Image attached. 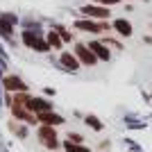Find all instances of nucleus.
Returning <instances> with one entry per match:
<instances>
[{
	"label": "nucleus",
	"instance_id": "f257e3e1",
	"mask_svg": "<svg viewBox=\"0 0 152 152\" xmlns=\"http://www.w3.org/2000/svg\"><path fill=\"white\" fill-rule=\"evenodd\" d=\"M73 27L80 32H86V34H104V32L111 30V23L109 20H95V18H77L73 23Z\"/></svg>",
	"mask_w": 152,
	"mask_h": 152
},
{
	"label": "nucleus",
	"instance_id": "f03ea898",
	"mask_svg": "<svg viewBox=\"0 0 152 152\" xmlns=\"http://www.w3.org/2000/svg\"><path fill=\"white\" fill-rule=\"evenodd\" d=\"M37 139L45 150H52V152H57L59 145H61L59 136H57V127H52V125H39L37 127Z\"/></svg>",
	"mask_w": 152,
	"mask_h": 152
},
{
	"label": "nucleus",
	"instance_id": "7ed1b4c3",
	"mask_svg": "<svg viewBox=\"0 0 152 152\" xmlns=\"http://www.w3.org/2000/svg\"><path fill=\"white\" fill-rule=\"evenodd\" d=\"M80 12L86 18H95V20H109L111 18V9L104 5H98V2H86V5L80 7Z\"/></svg>",
	"mask_w": 152,
	"mask_h": 152
},
{
	"label": "nucleus",
	"instance_id": "20e7f679",
	"mask_svg": "<svg viewBox=\"0 0 152 152\" xmlns=\"http://www.w3.org/2000/svg\"><path fill=\"white\" fill-rule=\"evenodd\" d=\"M12 109V118L18 123H25V125H37V114H32L25 104H18V102H12L9 104Z\"/></svg>",
	"mask_w": 152,
	"mask_h": 152
},
{
	"label": "nucleus",
	"instance_id": "39448f33",
	"mask_svg": "<svg viewBox=\"0 0 152 152\" xmlns=\"http://www.w3.org/2000/svg\"><path fill=\"white\" fill-rule=\"evenodd\" d=\"M73 55L77 57V61L82 64V66H89V68H91V66H95V64H98V57L91 52V48H89L86 43H80V41H77Z\"/></svg>",
	"mask_w": 152,
	"mask_h": 152
},
{
	"label": "nucleus",
	"instance_id": "423d86ee",
	"mask_svg": "<svg viewBox=\"0 0 152 152\" xmlns=\"http://www.w3.org/2000/svg\"><path fill=\"white\" fill-rule=\"evenodd\" d=\"M86 45H89L91 52L98 57V61H109V59H111V48H109L102 39H91Z\"/></svg>",
	"mask_w": 152,
	"mask_h": 152
},
{
	"label": "nucleus",
	"instance_id": "0eeeda50",
	"mask_svg": "<svg viewBox=\"0 0 152 152\" xmlns=\"http://www.w3.org/2000/svg\"><path fill=\"white\" fill-rule=\"evenodd\" d=\"M2 89L7 93H18V91H30L27 89V84L20 80L18 75H5L2 77Z\"/></svg>",
	"mask_w": 152,
	"mask_h": 152
},
{
	"label": "nucleus",
	"instance_id": "6e6552de",
	"mask_svg": "<svg viewBox=\"0 0 152 152\" xmlns=\"http://www.w3.org/2000/svg\"><path fill=\"white\" fill-rule=\"evenodd\" d=\"M25 107L30 109L32 114H43V111H50L52 109V102L48 100V98H34V95H30V100L25 102Z\"/></svg>",
	"mask_w": 152,
	"mask_h": 152
},
{
	"label": "nucleus",
	"instance_id": "1a4fd4ad",
	"mask_svg": "<svg viewBox=\"0 0 152 152\" xmlns=\"http://www.w3.org/2000/svg\"><path fill=\"white\" fill-rule=\"evenodd\" d=\"M59 66H61V68L66 70V73H77L82 64L77 61V57L73 55V52H68V50H61V55H59Z\"/></svg>",
	"mask_w": 152,
	"mask_h": 152
},
{
	"label": "nucleus",
	"instance_id": "9d476101",
	"mask_svg": "<svg viewBox=\"0 0 152 152\" xmlns=\"http://www.w3.org/2000/svg\"><path fill=\"white\" fill-rule=\"evenodd\" d=\"M37 123L39 125H52V127H59L66 123V118L64 116H59L55 109H50V111H43V114H37Z\"/></svg>",
	"mask_w": 152,
	"mask_h": 152
},
{
	"label": "nucleus",
	"instance_id": "9b49d317",
	"mask_svg": "<svg viewBox=\"0 0 152 152\" xmlns=\"http://www.w3.org/2000/svg\"><path fill=\"white\" fill-rule=\"evenodd\" d=\"M111 30H114L121 39H129L134 34V27H132V23L127 18H114L111 20Z\"/></svg>",
	"mask_w": 152,
	"mask_h": 152
},
{
	"label": "nucleus",
	"instance_id": "f8f14e48",
	"mask_svg": "<svg viewBox=\"0 0 152 152\" xmlns=\"http://www.w3.org/2000/svg\"><path fill=\"white\" fill-rule=\"evenodd\" d=\"M45 43L50 45V48H55V50H61L64 41H61V37H59V32H57V30H50L48 34H45Z\"/></svg>",
	"mask_w": 152,
	"mask_h": 152
},
{
	"label": "nucleus",
	"instance_id": "ddd939ff",
	"mask_svg": "<svg viewBox=\"0 0 152 152\" xmlns=\"http://www.w3.org/2000/svg\"><path fill=\"white\" fill-rule=\"evenodd\" d=\"M0 34L5 39H12L14 37V23L9 18H5L2 14H0Z\"/></svg>",
	"mask_w": 152,
	"mask_h": 152
},
{
	"label": "nucleus",
	"instance_id": "4468645a",
	"mask_svg": "<svg viewBox=\"0 0 152 152\" xmlns=\"http://www.w3.org/2000/svg\"><path fill=\"white\" fill-rule=\"evenodd\" d=\"M61 148H64V152H91V148H86L84 143H73L68 139L61 143Z\"/></svg>",
	"mask_w": 152,
	"mask_h": 152
},
{
	"label": "nucleus",
	"instance_id": "2eb2a0df",
	"mask_svg": "<svg viewBox=\"0 0 152 152\" xmlns=\"http://www.w3.org/2000/svg\"><path fill=\"white\" fill-rule=\"evenodd\" d=\"M9 129H12L18 139H27V127H25V123H18V121H12L9 123Z\"/></svg>",
	"mask_w": 152,
	"mask_h": 152
},
{
	"label": "nucleus",
	"instance_id": "dca6fc26",
	"mask_svg": "<svg viewBox=\"0 0 152 152\" xmlns=\"http://www.w3.org/2000/svg\"><path fill=\"white\" fill-rule=\"evenodd\" d=\"M84 123H86V125H89L93 132H102V129H104V123H102L98 116H91V114L84 116Z\"/></svg>",
	"mask_w": 152,
	"mask_h": 152
},
{
	"label": "nucleus",
	"instance_id": "f3484780",
	"mask_svg": "<svg viewBox=\"0 0 152 152\" xmlns=\"http://www.w3.org/2000/svg\"><path fill=\"white\" fill-rule=\"evenodd\" d=\"M102 41H104V43H107L109 48H116V50H123V43H121V41H116V39H111V37H104Z\"/></svg>",
	"mask_w": 152,
	"mask_h": 152
},
{
	"label": "nucleus",
	"instance_id": "a211bd4d",
	"mask_svg": "<svg viewBox=\"0 0 152 152\" xmlns=\"http://www.w3.org/2000/svg\"><path fill=\"white\" fill-rule=\"evenodd\" d=\"M68 141H73V143H84V136L77 132H68V136H66Z\"/></svg>",
	"mask_w": 152,
	"mask_h": 152
},
{
	"label": "nucleus",
	"instance_id": "6ab92c4d",
	"mask_svg": "<svg viewBox=\"0 0 152 152\" xmlns=\"http://www.w3.org/2000/svg\"><path fill=\"white\" fill-rule=\"evenodd\" d=\"M91 2H98V5H104V7H114V5H118L121 0H91Z\"/></svg>",
	"mask_w": 152,
	"mask_h": 152
},
{
	"label": "nucleus",
	"instance_id": "aec40b11",
	"mask_svg": "<svg viewBox=\"0 0 152 152\" xmlns=\"http://www.w3.org/2000/svg\"><path fill=\"white\" fill-rule=\"evenodd\" d=\"M43 93L48 95V98H50V95H55V89H50V86H48V89H43Z\"/></svg>",
	"mask_w": 152,
	"mask_h": 152
},
{
	"label": "nucleus",
	"instance_id": "412c9836",
	"mask_svg": "<svg viewBox=\"0 0 152 152\" xmlns=\"http://www.w3.org/2000/svg\"><path fill=\"white\" fill-rule=\"evenodd\" d=\"M150 98H152V95H150Z\"/></svg>",
	"mask_w": 152,
	"mask_h": 152
}]
</instances>
